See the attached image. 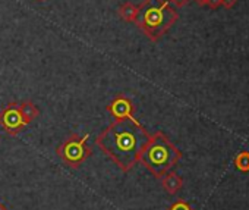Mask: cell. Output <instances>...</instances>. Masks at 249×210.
Listing matches in <instances>:
<instances>
[{
	"mask_svg": "<svg viewBox=\"0 0 249 210\" xmlns=\"http://www.w3.org/2000/svg\"><path fill=\"white\" fill-rule=\"evenodd\" d=\"M150 135L151 134L140 122L114 119V122L97 135L95 144L123 172H128L140 162V156Z\"/></svg>",
	"mask_w": 249,
	"mask_h": 210,
	"instance_id": "1",
	"label": "cell"
},
{
	"mask_svg": "<svg viewBox=\"0 0 249 210\" xmlns=\"http://www.w3.org/2000/svg\"><path fill=\"white\" fill-rule=\"evenodd\" d=\"M138 8L135 24L151 41H159L179 19L167 0H144Z\"/></svg>",
	"mask_w": 249,
	"mask_h": 210,
	"instance_id": "2",
	"label": "cell"
},
{
	"mask_svg": "<svg viewBox=\"0 0 249 210\" xmlns=\"http://www.w3.org/2000/svg\"><path fill=\"white\" fill-rule=\"evenodd\" d=\"M182 159V152L161 133L157 131L150 135L140 162L156 176L161 178Z\"/></svg>",
	"mask_w": 249,
	"mask_h": 210,
	"instance_id": "3",
	"label": "cell"
},
{
	"mask_svg": "<svg viewBox=\"0 0 249 210\" xmlns=\"http://www.w3.org/2000/svg\"><path fill=\"white\" fill-rule=\"evenodd\" d=\"M89 134L79 137L78 134H71L63 143H60L56 149V154L59 159L69 168L78 169L91 154L92 149L87 144Z\"/></svg>",
	"mask_w": 249,
	"mask_h": 210,
	"instance_id": "4",
	"label": "cell"
},
{
	"mask_svg": "<svg viewBox=\"0 0 249 210\" xmlns=\"http://www.w3.org/2000/svg\"><path fill=\"white\" fill-rule=\"evenodd\" d=\"M0 127H2L5 133L9 135H17L22 131L24 127H27L22 121L17 101L8 103L6 106L0 111Z\"/></svg>",
	"mask_w": 249,
	"mask_h": 210,
	"instance_id": "5",
	"label": "cell"
},
{
	"mask_svg": "<svg viewBox=\"0 0 249 210\" xmlns=\"http://www.w3.org/2000/svg\"><path fill=\"white\" fill-rule=\"evenodd\" d=\"M107 112L114 119H131L134 122H140L135 118V106L131 98H128L124 94H117L107 106Z\"/></svg>",
	"mask_w": 249,
	"mask_h": 210,
	"instance_id": "6",
	"label": "cell"
},
{
	"mask_svg": "<svg viewBox=\"0 0 249 210\" xmlns=\"http://www.w3.org/2000/svg\"><path fill=\"white\" fill-rule=\"evenodd\" d=\"M161 185L164 191L170 195H175L178 191L182 190L183 187V179L176 173V172H166L161 176Z\"/></svg>",
	"mask_w": 249,
	"mask_h": 210,
	"instance_id": "7",
	"label": "cell"
},
{
	"mask_svg": "<svg viewBox=\"0 0 249 210\" xmlns=\"http://www.w3.org/2000/svg\"><path fill=\"white\" fill-rule=\"evenodd\" d=\"M18 108H19V112H21V116H22V121H24L25 125H30L33 121H36L40 116V109L36 106L31 100L21 101L18 104Z\"/></svg>",
	"mask_w": 249,
	"mask_h": 210,
	"instance_id": "8",
	"label": "cell"
},
{
	"mask_svg": "<svg viewBox=\"0 0 249 210\" xmlns=\"http://www.w3.org/2000/svg\"><path fill=\"white\" fill-rule=\"evenodd\" d=\"M138 11H140V8L137 5H134L131 2H126V3L120 5V8L117 9V14L124 22H135Z\"/></svg>",
	"mask_w": 249,
	"mask_h": 210,
	"instance_id": "9",
	"label": "cell"
},
{
	"mask_svg": "<svg viewBox=\"0 0 249 210\" xmlns=\"http://www.w3.org/2000/svg\"><path fill=\"white\" fill-rule=\"evenodd\" d=\"M234 166L240 172H249V152H242L234 159Z\"/></svg>",
	"mask_w": 249,
	"mask_h": 210,
	"instance_id": "10",
	"label": "cell"
},
{
	"mask_svg": "<svg viewBox=\"0 0 249 210\" xmlns=\"http://www.w3.org/2000/svg\"><path fill=\"white\" fill-rule=\"evenodd\" d=\"M167 210H192V207L186 203V201H183V200H178V201H175Z\"/></svg>",
	"mask_w": 249,
	"mask_h": 210,
	"instance_id": "11",
	"label": "cell"
},
{
	"mask_svg": "<svg viewBox=\"0 0 249 210\" xmlns=\"http://www.w3.org/2000/svg\"><path fill=\"white\" fill-rule=\"evenodd\" d=\"M189 2H191V0H169V3L175 5L176 8H183V6H186Z\"/></svg>",
	"mask_w": 249,
	"mask_h": 210,
	"instance_id": "12",
	"label": "cell"
},
{
	"mask_svg": "<svg viewBox=\"0 0 249 210\" xmlns=\"http://www.w3.org/2000/svg\"><path fill=\"white\" fill-rule=\"evenodd\" d=\"M237 0H221V6L226 8V9H231L234 5H236Z\"/></svg>",
	"mask_w": 249,
	"mask_h": 210,
	"instance_id": "13",
	"label": "cell"
},
{
	"mask_svg": "<svg viewBox=\"0 0 249 210\" xmlns=\"http://www.w3.org/2000/svg\"><path fill=\"white\" fill-rule=\"evenodd\" d=\"M207 5L211 9H217L218 6H221V0H207Z\"/></svg>",
	"mask_w": 249,
	"mask_h": 210,
	"instance_id": "14",
	"label": "cell"
},
{
	"mask_svg": "<svg viewBox=\"0 0 249 210\" xmlns=\"http://www.w3.org/2000/svg\"><path fill=\"white\" fill-rule=\"evenodd\" d=\"M195 2H196L199 6H205V5H207V0H195Z\"/></svg>",
	"mask_w": 249,
	"mask_h": 210,
	"instance_id": "15",
	"label": "cell"
},
{
	"mask_svg": "<svg viewBox=\"0 0 249 210\" xmlns=\"http://www.w3.org/2000/svg\"><path fill=\"white\" fill-rule=\"evenodd\" d=\"M0 210H9V209H8L3 203H0Z\"/></svg>",
	"mask_w": 249,
	"mask_h": 210,
	"instance_id": "16",
	"label": "cell"
}]
</instances>
